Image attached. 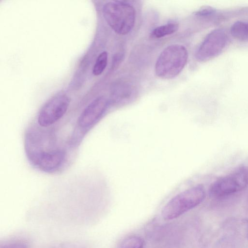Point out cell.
I'll return each mask as SVG.
<instances>
[{
  "mask_svg": "<svg viewBox=\"0 0 248 248\" xmlns=\"http://www.w3.org/2000/svg\"><path fill=\"white\" fill-rule=\"evenodd\" d=\"M102 12L108 24L119 34H127L134 26L136 11L129 3L122 1H110L104 5Z\"/></svg>",
  "mask_w": 248,
  "mask_h": 248,
  "instance_id": "6da1fadb",
  "label": "cell"
},
{
  "mask_svg": "<svg viewBox=\"0 0 248 248\" xmlns=\"http://www.w3.org/2000/svg\"><path fill=\"white\" fill-rule=\"evenodd\" d=\"M187 59V51L184 46L170 45L164 48L157 58L155 65V74L161 78H173L182 72Z\"/></svg>",
  "mask_w": 248,
  "mask_h": 248,
  "instance_id": "7a4b0ae2",
  "label": "cell"
},
{
  "mask_svg": "<svg viewBox=\"0 0 248 248\" xmlns=\"http://www.w3.org/2000/svg\"><path fill=\"white\" fill-rule=\"evenodd\" d=\"M205 196V190L202 185L186 189L175 196L166 203L162 210V216L166 220L178 217L199 205Z\"/></svg>",
  "mask_w": 248,
  "mask_h": 248,
  "instance_id": "3957f363",
  "label": "cell"
},
{
  "mask_svg": "<svg viewBox=\"0 0 248 248\" xmlns=\"http://www.w3.org/2000/svg\"><path fill=\"white\" fill-rule=\"evenodd\" d=\"M248 186V169L241 167L235 170L214 182L209 193L214 198L225 197L245 188Z\"/></svg>",
  "mask_w": 248,
  "mask_h": 248,
  "instance_id": "277c9868",
  "label": "cell"
},
{
  "mask_svg": "<svg viewBox=\"0 0 248 248\" xmlns=\"http://www.w3.org/2000/svg\"><path fill=\"white\" fill-rule=\"evenodd\" d=\"M70 99L65 93H59L49 99L40 109L37 122L42 127H48L59 122L65 115Z\"/></svg>",
  "mask_w": 248,
  "mask_h": 248,
  "instance_id": "5b68a950",
  "label": "cell"
},
{
  "mask_svg": "<svg viewBox=\"0 0 248 248\" xmlns=\"http://www.w3.org/2000/svg\"><path fill=\"white\" fill-rule=\"evenodd\" d=\"M228 36L222 29L210 32L204 38L195 53V57L200 62L207 61L218 55L225 48Z\"/></svg>",
  "mask_w": 248,
  "mask_h": 248,
  "instance_id": "8992f818",
  "label": "cell"
},
{
  "mask_svg": "<svg viewBox=\"0 0 248 248\" xmlns=\"http://www.w3.org/2000/svg\"><path fill=\"white\" fill-rule=\"evenodd\" d=\"M108 106V101L103 96L93 100L81 112L77 121V129L81 134L88 132L100 120Z\"/></svg>",
  "mask_w": 248,
  "mask_h": 248,
  "instance_id": "52a82bcc",
  "label": "cell"
},
{
  "mask_svg": "<svg viewBox=\"0 0 248 248\" xmlns=\"http://www.w3.org/2000/svg\"><path fill=\"white\" fill-rule=\"evenodd\" d=\"M179 28V25L176 23H169L158 26L154 29L150 36L153 38H160L171 34L176 32Z\"/></svg>",
  "mask_w": 248,
  "mask_h": 248,
  "instance_id": "ba28073f",
  "label": "cell"
},
{
  "mask_svg": "<svg viewBox=\"0 0 248 248\" xmlns=\"http://www.w3.org/2000/svg\"><path fill=\"white\" fill-rule=\"evenodd\" d=\"M231 32L232 35L238 40H248V22L241 21L235 22L231 27Z\"/></svg>",
  "mask_w": 248,
  "mask_h": 248,
  "instance_id": "9c48e42d",
  "label": "cell"
},
{
  "mask_svg": "<svg viewBox=\"0 0 248 248\" xmlns=\"http://www.w3.org/2000/svg\"><path fill=\"white\" fill-rule=\"evenodd\" d=\"M108 63V53L104 51L97 57L94 65L93 73L94 76L101 75L106 68Z\"/></svg>",
  "mask_w": 248,
  "mask_h": 248,
  "instance_id": "30bf717a",
  "label": "cell"
},
{
  "mask_svg": "<svg viewBox=\"0 0 248 248\" xmlns=\"http://www.w3.org/2000/svg\"><path fill=\"white\" fill-rule=\"evenodd\" d=\"M120 248H145V243L140 237L132 235L124 240Z\"/></svg>",
  "mask_w": 248,
  "mask_h": 248,
  "instance_id": "8fae6325",
  "label": "cell"
},
{
  "mask_svg": "<svg viewBox=\"0 0 248 248\" xmlns=\"http://www.w3.org/2000/svg\"><path fill=\"white\" fill-rule=\"evenodd\" d=\"M127 84L120 83V91H116L115 93V100L117 103L123 104L130 98L131 94L130 87Z\"/></svg>",
  "mask_w": 248,
  "mask_h": 248,
  "instance_id": "7c38bea8",
  "label": "cell"
},
{
  "mask_svg": "<svg viewBox=\"0 0 248 248\" xmlns=\"http://www.w3.org/2000/svg\"><path fill=\"white\" fill-rule=\"evenodd\" d=\"M0 248H29L28 245L24 241H14L8 242L0 246Z\"/></svg>",
  "mask_w": 248,
  "mask_h": 248,
  "instance_id": "4fadbf2b",
  "label": "cell"
},
{
  "mask_svg": "<svg viewBox=\"0 0 248 248\" xmlns=\"http://www.w3.org/2000/svg\"><path fill=\"white\" fill-rule=\"evenodd\" d=\"M213 9L210 7H204L201 8L196 13V15L200 16H205L208 15H210L213 12Z\"/></svg>",
  "mask_w": 248,
  "mask_h": 248,
  "instance_id": "5bb4252c",
  "label": "cell"
},
{
  "mask_svg": "<svg viewBox=\"0 0 248 248\" xmlns=\"http://www.w3.org/2000/svg\"></svg>",
  "mask_w": 248,
  "mask_h": 248,
  "instance_id": "9a60e30c",
  "label": "cell"
}]
</instances>
